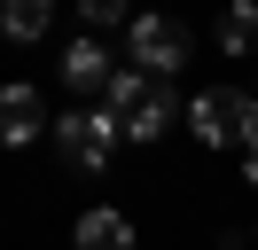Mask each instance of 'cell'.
<instances>
[{
  "instance_id": "1",
  "label": "cell",
  "mask_w": 258,
  "mask_h": 250,
  "mask_svg": "<svg viewBox=\"0 0 258 250\" xmlns=\"http://www.w3.org/2000/svg\"><path fill=\"white\" fill-rule=\"evenodd\" d=\"M102 109L117 117V133H125V141H157L164 125L180 117L172 86H164V78H141V71H117V78H110V94H102Z\"/></svg>"
},
{
  "instance_id": "2",
  "label": "cell",
  "mask_w": 258,
  "mask_h": 250,
  "mask_svg": "<svg viewBox=\"0 0 258 250\" xmlns=\"http://www.w3.org/2000/svg\"><path fill=\"white\" fill-rule=\"evenodd\" d=\"M188 133L204 149H242L258 133V94H235V86H204L188 102Z\"/></svg>"
},
{
  "instance_id": "3",
  "label": "cell",
  "mask_w": 258,
  "mask_h": 250,
  "mask_svg": "<svg viewBox=\"0 0 258 250\" xmlns=\"http://www.w3.org/2000/svg\"><path fill=\"white\" fill-rule=\"evenodd\" d=\"M117 117L110 109H71V117H55V149H63V164H79V172H102L117 156Z\"/></svg>"
},
{
  "instance_id": "4",
  "label": "cell",
  "mask_w": 258,
  "mask_h": 250,
  "mask_svg": "<svg viewBox=\"0 0 258 250\" xmlns=\"http://www.w3.org/2000/svg\"><path fill=\"white\" fill-rule=\"evenodd\" d=\"M125 31H133V62L149 78H172L188 62V24H172V16H133Z\"/></svg>"
},
{
  "instance_id": "5",
  "label": "cell",
  "mask_w": 258,
  "mask_h": 250,
  "mask_svg": "<svg viewBox=\"0 0 258 250\" xmlns=\"http://www.w3.org/2000/svg\"><path fill=\"white\" fill-rule=\"evenodd\" d=\"M39 133H55L47 125V102H39L32 86H0V141H8V149H24V141H39Z\"/></svg>"
},
{
  "instance_id": "6",
  "label": "cell",
  "mask_w": 258,
  "mask_h": 250,
  "mask_svg": "<svg viewBox=\"0 0 258 250\" xmlns=\"http://www.w3.org/2000/svg\"><path fill=\"white\" fill-rule=\"evenodd\" d=\"M110 78H117V62H110L102 39H71L63 47V86L71 94H110Z\"/></svg>"
},
{
  "instance_id": "7",
  "label": "cell",
  "mask_w": 258,
  "mask_h": 250,
  "mask_svg": "<svg viewBox=\"0 0 258 250\" xmlns=\"http://www.w3.org/2000/svg\"><path fill=\"white\" fill-rule=\"evenodd\" d=\"M71 242H79V250H133V219L110 211V203H94V211H79Z\"/></svg>"
},
{
  "instance_id": "8",
  "label": "cell",
  "mask_w": 258,
  "mask_h": 250,
  "mask_svg": "<svg viewBox=\"0 0 258 250\" xmlns=\"http://www.w3.org/2000/svg\"><path fill=\"white\" fill-rule=\"evenodd\" d=\"M219 47L227 55H258V0H235L219 16Z\"/></svg>"
},
{
  "instance_id": "9",
  "label": "cell",
  "mask_w": 258,
  "mask_h": 250,
  "mask_svg": "<svg viewBox=\"0 0 258 250\" xmlns=\"http://www.w3.org/2000/svg\"><path fill=\"white\" fill-rule=\"evenodd\" d=\"M47 24H55L47 0H8V8H0V31H8V39H39Z\"/></svg>"
},
{
  "instance_id": "10",
  "label": "cell",
  "mask_w": 258,
  "mask_h": 250,
  "mask_svg": "<svg viewBox=\"0 0 258 250\" xmlns=\"http://www.w3.org/2000/svg\"><path fill=\"white\" fill-rule=\"evenodd\" d=\"M79 16H86L94 31H102V24H125V0H79Z\"/></svg>"
},
{
  "instance_id": "11",
  "label": "cell",
  "mask_w": 258,
  "mask_h": 250,
  "mask_svg": "<svg viewBox=\"0 0 258 250\" xmlns=\"http://www.w3.org/2000/svg\"><path fill=\"white\" fill-rule=\"evenodd\" d=\"M242 180H250V188H258V133H250V141H242Z\"/></svg>"
}]
</instances>
